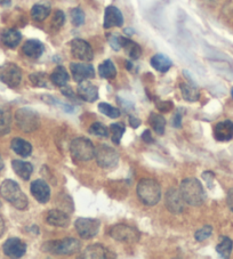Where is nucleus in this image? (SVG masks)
Instances as JSON below:
<instances>
[{
  "mask_svg": "<svg viewBox=\"0 0 233 259\" xmlns=\"http://www.w3.org/2000/svg\"><path fill=\"white\" fill-rule=\"evenodd\" d=\"M12 128V113L7 108H0V136H5Z\"/></svg>",
  "mask_w": 233,
  "mask_h": 259,
  "instance_id": "nucleus-28",
  "label": "nucleus"
},
{
  "mask_svg": "<svg viewBox=\"0 0 233 259\" xmlns=\"http://www.w3.org/2000/svg\"><path fill=\"white\" fill-rule=\"evenodd\" d=\"M96 162L103 169H112L118 165L119 155L115 148L106 144L95 147Z\"/></svg>",
  "mask_w": 233,
  "mask_h": 259,
  "instance_id": "nucleus-7",
  "label": "nucleus"
},
{
  "mask_svg": "<svg viewBox=\"0 0 233 259\" xmlns=\"http://www.w3.org/2000/svg\"><path fill=\"white\" fill-rule=\"evenodd\" d=\"M184 200L182 198L180 189L169 188L164 196V205L173 213H181L184 210Z\"/></svg>",
  "mask_w": 233,
  "mask_h": 259,
  "instance_id": "nucleus-12",
  "label": "nucleus"
},
{
  "mask_svg": "<svg viewBox=\"0 0 233 259\" xmlns=\"http://www.w3.org/2000/svg\"><path fill=\"white\" fill-rule=\"evenodd\" d=\"M171 65H173V62L163 54H157L151 58V67L158 72H161V73H164V72L169 70Z\"/></svg>",
  "mask_w": 233,
  "mask_h": 259,
  "instance_id": "nucleus-26",
  "label": "nucleus"
},
{
  "mask_svg": "<svg viewBox=\"0 0 233 259\" xmlns=\"http://www.w3.org/2000/svg\"><path fill=\"white\" fill-rule=\"evenodd\" d=\"M88 133L94 135V136L99 137H108L109 136V129L101 122H94L89 127Z\"/></svg>",
  "mask_w": 233,
  "mask_h": 259,
  "instance_id": "nucleus-36",
  "label": "nucleus"
},
{
  "mask_svg": "<svg viewBox=\"0 0 233 259\" xmlns=\"http://www.w3.org/2000/svg\"><path fill=\"white\" fill-rule=\"evenodd\" d=\"M50 8L46 5H41V3H37L31 9V16L37 22H43L49 16Z\"/></svg>",
  "mask_w": 233,
  "mask_h": 259,
  "instance_id": "nucleus-32",
  "label": "nucleus"
},
{
  "mask_svg": "<svg viewBox=\"0 0 233 259\" xmlns=\"http://www.w3.org/2000/svg\"><path fill=\"white\" fill-rule=\"evenodd\" d=\"M61 93L63 94L64 96H67V97H70L72 99H77V96L73 93V91L70 87H67V86H63V87H61Z\"/></svg>",
  "mask_w": 233,
  "mask_h": 259,
  "instance_id": "nucleus-44",
  "label": "nucleus"
},
{
  "mask_svg": "<svg viewBox=\"0 0 233 259\" xmlns=\"http://www.w3.org/2000/svg\"><path fill=\"white\" fill-rule=\"evenodd\" d=\"M226 203H228L230 210L233 212V188H231L228 192V195H226Z\"/></svg>",
  "mask_w": 233,
  "mask_h": 259,
  "instance_id": "nucleus-47",
  "label": "nucleus"
},
{
  "mask_svg": "<svg viewBox=\"0 0 233 259\" xmlns=\"http://www.w3.org/2000/svg\"><path fill=\"white\" fill-rule=\"evenodd\" d=\"M47 223L55 227H67L70 224V217L63 210L53 209L47 213Z\"/></svg>",
  "mask_w": 233,
  "mask_h": 259,
  "instance_id": "nucleus-20",
  "label": "nucleus"
},
{
  "mask_svg": "<svg viewBox=\"0 0 233 259\" xmlns=\"http://www.w3.org/2000/svg\"><path fill=\"white\" fill-rule=\"evenodd\" d=\"M99 222L93 218H78L74 223V227L80 237L85 240L93 239L97 235L99 231Z\"/></svg>",
  "mask_w": 233,
  "mask_h": 259,
  "instance_id": "nucleus-10",
  "label": "nucleus"
},
{
  "mask_svg": "<svg viewBox=\"0 0 233 259\" xmlns=\"http://www.w3.org/2000/svg\"><path fill=\"white\" fill-rule=\"evenodd\" d=\"M69 79H70V75H69L68 71L65 70V68L63 67H56L55 70L53 71V73L50 74V80L55 86L57 87H63V86H67Z\"/></svg>",
  "mask_w": 233,
  "mask_h": 259,
  "instance_id": "nucleus-27",
  "label": "nucleus"
},
{
  "mask_svg": "<svg viewBox=\"0 0 233 259\" xmlns=\"http://www.w3.org/2000/svg\"><path fill=\"white\" fill-rule=\"evenodd\" d=\"M121 48L125 49L127 55L133 60H137L142 55V48L139 44H136L135 41L130 40L129 38L121 37Z\"/></svg>",
  "mask_w": 233,
  "mask_h": 259,
  "instance_id": "nucleus-25",
  "label": "nucleus"
},
{
  "mask_svg": "<svg viewBox=\"0 0 233 259\" xmlns=\"http://www.w3.org/2000/svg\"><path fill=\"white\" fill-rule=\"evenodd\" d=\"M202 178L205 179L206 183H207V185H208V188H212V181H214V178H215V175L212 174L211 171H205L204 174H202Z\"/></svg>",
  "mask_w": 233,
  "mask_h": 259,
  "instance_id": "nucleus-43",
  "label": "nucleus"
},
{
  "mask_svg": "<svg viewBox=\"0 0 233 259\" xmlns=\"http://www.w3.org/2000/svg\"><path fill=\"white\" fill-rule=\"evenodd\" d=\"M3 231H5V223H3V219L2 217L0 216V237L3 234Z\"/></svg>",
  "mask_w": 233,
  "mask_h": 259,
  "instance_id": "nucleus-49",
  "label": "nucleus"
},
{
  "mask_svg": "<svg viewBox=\"0 0 233 259\" xmlns=\"http://www.w3.org/2000/svg\"><path fill=\"white\" fill-rule=\"evenodd\" d=\"M31 194L39 203H47L50 199V188L44 179H37L31 183Z\"/></svg>",
  "mask_w": 233,
  "mask_h": 259,
  "instance_id": "nucleus-15",
  "label": "nucleus"
},
{
  "mask_svg": "<svg viewBox=\"0 0 233 259\" xmlns=\"http://www.w3.org/2000/svg\"><path fill=\"white\" fill-rule=\"evenodd\" d=\"M110 46L112 47V49L119 50L121 49V36H116V34H110L108 37Z\"/></svg>",
  "mask_w": 233,
  "mask_h": 259,
  "instance_id": "nucleus-41",
  "label": "nucleus"
},
{
  "mask_svg": "<svg viewBox=\"0 0 233 259\" xmlns=\"http://www.w3.org/2000/svg\"><path fill=\"white\" fill-rule=\"evenodd\" d=\"M23 53L30 58H39L43 55L45 47L43 43H40L39 40L31 39L27 40L23 46Z\"/></svg>",
  "mask_w": 233,
  "mask_h": 259,
  "instance_id": "nucleus-21",
  "label": "nucleus"
},
{
  "mask_svg": "<svg viewBox=\"0 0 233 259\" xmlns=\"http://www.w3.org/2000/svg\"><path fill=\"white\" fill-rule=\"evenodd\" d=\"M212 233V227L210 225H205L204 227H201L200 230H198L194 234V239L198 241V242H202V241L207 240L208 237H210Z\"/></svg>",
  "mask_w": 233,
  "mask_h": 259,
  "instance_id": "nucleus-39",
  "label": "nucleus"
},
{
  "mask_svg": "<svg viewBox=\"0 0 233 259\" xmlns=\"http://www.w3.org/2000/svg\"><path fill=\"white\" fill-rule=\"evenodd\" d=\"M181 93L183 98L186 102H197L200 97V93L199 89L194 85L191 84H181L180 86Z\"/></svg>",
  "mask_w": 233,
  "mask_h": 259,
  "instance_id": "nucleus-29",
  "label": "nucleus"
},
{
  "mask_svg": "<svg viewBox=\"0 0 233 259\" xmlns=\"http://www.w3.org/2000/svg\"><path fill=\"white\" fill-rule=\"evenodd\" d=\"M110 236L113 240L125 243H136L139 242L140 234L135 227L126 225V224H118L112 226L109 231Z\"/></svg>",
  "mask_w": 233,
  "mask_h": 259,
  "instance_id": "nucleus-8",
  "label": "nucleus"
},
{
  "mask_svg": "<svg viewBox=\"0 0 233 259\" xmlns=\"http://www.w3.org/2000/svg\"><path fill=\"white\" fill-rule=\"evenodd\" d=\"M149 123L158 135L164 134V129H166V120H164V118L161 115H158V113L154 112L151 113L149 117Z\"/></svg>",
  "mask_w": 233,
  "mask_h": 259,
  "instance_id": "nucleus-30",
  "label": "nucleus"
},
{
  "mask_svg": "<svg viewBox=\"0 0 233 259\" xmlns=\"http://www.w3.org/2000/svg\"><path fill=\"white\" fill-rule=\"evenodd\" d=\"M70 15L72 24H73L74 26H80L85 23V13L82 12V9L79 8V7L72 8L70 10Z\"/></svg>",
  "mask_w": 233,
  "mask_h": 259,
  "instance_id": "nucleus-37",
  "label": "nucleus"
},
{
  "mask_svg": "<svg viewBox=\"0 0 233 259\" xmlns=\"http://www.w3.org/2000/svg\"><path fill=\"white\" fill-rule=\"evenodd\" d=\"M22 80V71L14 63H5L0 67V81L10 88H16Z\"/></svg>",
  "mask_w": 233,
  "mask_h": 259,
  "instance_id": "nucleus-9",
  "label": "nucleus"
},
{
  "mask_svg": "<svg viewBox=\"0 0 233 259\" xmlns=\"http://www.w3.org/2000/svg\"><path fill=\"white\" fill-rule=\"evenodd\" d=\"M16 125L23 133H33L40 126L39 115L30 108L19 109L15 113Z\"/></svg>",
  "mask_w": 233,
  "mask_h": 259,
  "instance_id": "nucleus-5",
  "label": "nucleus"
},
{
  "mask_svg": "<svg viewBox=\"0 0 233 259\" xmlns=\"http://www.w3.org/2000/svg\"><path fill=\"white\" fill-rule=\"evenodd\" d=\"M126 127L123 125L122 122H118V123H112L111 127H110V133H111V138L112 141L115 144L118 145L121 141V137L123 133H125Z\"/></svg>",
  "mask_w": 233,
  "mask_h": 259,
  "instance_id": "nucleus-34",
  "label": "nucleus"
},
{
  "mask_svg": "<svg viewBox=\"0 0 233 259\" xmlns=\"http://www.w3.org/2000/svg\"><path fill=\"white\" fill-rule=\"evenodd\" d=\"M171 123H173V126L175 127V128H180L181 125H182V115L180 112H177L176 115L173 117Z\"/></svg>",
  "mask_w": 233,
  "mask_h": 259,
  "instance_id": "nucleus-45",
  "label": "nucleus"
},
{
  "mask_svg": "<svg viewBox=\"0 0 233 259\" xmlns=\"http://www.w3.org/2000/svg\"><path fill=\"white\" fill-rule=\"evenodd\" d=\"M142 140L145 141L147 144H151L153 141V137L152 135H151V131L149 129L144 130L143 134H142Z\"/></svg>",
  "mask_w": 233,
  "mask_h": 259,
  "instance_id": "nucleus-46",
  "label": "nucleus"
},
{
  "mask_svg": "<svg viewBox=\"0 0 233 259\" xmlns=\"http://www.w3.org/2000/svg\"><path fill=\"white\" fill-rule=\"evenodd\" d=\"M214 137L218 141H228L233 138V121L224 120L214 127Z\"/></svg>",
  "mask_w": 233,
  "mask_h": 259,
  "instance_id": "nucleus-19",
  "label": "nucleus"
},
{
  "mask_svg": "<svg viewBox=\"0 0 233 259\" xmlns=\"http://www.w3.org/2000/svg\"><path fill=\"white\" fill-rule=\"evenodd\" d=\"M123 24V16L119 8H116V6H108L105 8L104 12V25L105 29H110V27L116 26L120 27Z\"/></svg>",
  "mask_w": 233,
  "mask_h": 259,
  "instance_id": "nucleus-18",
  "label": "nucleus"
},
{
  "mask_svg": "<svg viewBox=\"0 0 233 259\" xmlns=\"http://www.w3.org/2000/svg\"><path fill=\"white\" fill-rule=\"evenodd\" d=\"M30 82L36 87H46L47 86V75L43 72H36L29 75Z\"/></svg>",
  "mask_w": 233,
  "mask_h": 259,
  "instance_id": "nucleus-38",
  "label": "nucleus"
},
{
  "mask_svg": "<svg viewBox=\"0 0 233 259\" xmlns=\"http://www.w3.org/2000/svg\"><path fill=\"white\" fill-rule=\"evenodd\" d=\"M3 254L10 258H21L26 253V244L17 237H10L3 243Z\"/></svg>",
  "mask_w": 233,
  "mask_h": 259,
  "instance_id": "nucleus-13",
  "label": "nucleus"
},
{
  "mask_svg": "<svg viewBox=\"0 0 233 259\" xmlns=\"http://www.w3.org/2000/svg\"><path fill=\"white\" fill-rule=\"evenodd\" d=\"M98 74L104 79H115L116 75V69L111 60H105L98 67Z\"/></svg>",
  "mask_w": 233,
  "mask_h": 259,
  "instance_id": "nucleus-31",
  "label": "nucleus"
},
{
  "mask_svg": "<svg viewBox=\"0 0 233 259\" xmlns=\"http://www.w3.org/2000/svg\"><path fill=\"white\" fill-rule=\"evenodd\" d=\"M98 111L103 115L109 117L111 119H116L120 117V111L118 108L108 104V103H99L98 104Z\"/></svg>",
  "mask_w": 233,
  "mask_h": 259,
  "instance_id": "nucleus-35",
  "label": "nucleus"
},
{
  "mask_svg": "<svg viewBox=\"0 0 233 259\" xmlns=\"http://www.w3.org/2000/svg\"><path fill=\"white\" fill-rule=\"evenodd\" d=\"M0 195L17 210H25L29 205L26 195L21 189L20 185L12 179H6L2 182L0 185Z\"/></svg>",
  "mask_w": 233,
  "mask_h": 259,
  "instance_id": "nucleus-2",
  "label": "nucleus"
},
{
  "mask_svg": "<svg viewBox=\"0 0 233 259\" xmlns=\"http://www.w3.org/2000/svg\"><path fill=\"white\" fill-rule=\"evenodd\" d=\"M12 167L15 171V174L23 179V181H29L31 175H32L33 167L30 162L21 161V160H13Z\"/></svg>",
  "mask_w": 233,
  "mask_h": 259,
  "instance_id": "nucleus-23",
  "label": "nucleus"
},
{
  "mask_svg": "<svg viewBox=\"0 0 233 259\" xmlns=\"http://www.w3.org/2000/svg\"><path fill=\"white\" fill-rule=\"evenodd\" d=\"M71 74L74 81L81 82L95 77V70L92 64L87 63H71Z\"/></svg>",
  "mask_w": 233,
  "mask_h": 259,
  "instance_id": "nucleus-14",
  "label": "nucleus"
},
{
  "mask_svg": "<svg viewBox=\"0 0 233 259\" xmlns=\"http://www.w3.org/2000/svg\"><path fill=\"white\" fill-rule=\"evenodd\" d=\"M80 258L106 259V258H116V255H113V253H111L108 248L102 246L101 243H95L86 248Z\"/></svg>",
  "mask_w": 233,
  "mask_h": 259,
  "instance_id": "nucleus-16",
  "label": "nucleus"
},
{
  "mask_svg": "<svg viewBox=\"0 0 233 259\" xmlns=\"http://www.w3.org/2000/svg\"><path fill=\"white\" fill-rule=\"evenodd\" d=\"M231 95H232V98H233V87H232V89H231Z\"/></svg>",
  "mask_w": 233,
  "mask_h": 259,
  "instance_id": "nucleus-52",
  "label": "nucleus"
},
{
  "mask_svg": "<svg viewBox=\"0 0 233 259\" xmlns=\"http://www.w3.org/2000/svg\"><path fill=\"white\" fill-rule=\"evenodd\" d=\"M81 244L80 241L73 237H65L62 240L48 241L43 246L45 253L50 255H57V256H70L80 251Z\"/></svg>",
  "mask_w": 233,
  "mask_h": 259,
  "instance_id": "nucleus-4",
  "label": "nucleus"
},
{
  "mask_svg": "<svg viewBox=\"0 0 233 259\" xmlns=\"http://www.w3.org/2000/svg\"><path fill=\"white\" fill-rule=\"evenodd\" d=\"M129 125L133 127V128H139L140 126V120L137 118V117L130 116L129 117Z\"/></svg>",
  "mask_w": 233,
  "mask_h": 259,
  "instance_id": "nucleus-48",
  "label": "nucleus"
},
{
  "mask_svg": "<svg viewBox=\"0 0 233 259\" xmlns=\"http://www.w3.org/2000/svg\"><path fill=\"white\" fill-rule=\"evenodd\" d=\"M77 93H78L79 98H81L82 101H85V102L94 103L97 101V98H98L97 87L87 80L79 82Z\"/></svg>",
  "mask_w": 233,
  "mask_h": 259,
  "instance_id": "nucleus-17",
  "label": "nucleus"
},
{
  "mask_svg": "<svg viewBox=\"0 0 233 259\" xmlns=\"http://www.w3.org/2000/svg\"><path fill=\"white\" fill-rule=\"evenodd\" d=\"M22 40V34L15 29H6L1 33L2 44L8 48H15Z\"/></svg>",
  "mask_w": 233,
  "mask_h": 259,
  "instance_id": "nucleus-24",
  "label": "nucleus"
},
{
  "mask_svg": "<svg viewBox=\"0 0 233 259\" xmlns=\"http://www.w3.org/2000/svg\"><path fill=\"white\" fill-rule=\"evenodd\" d=\"M65 22V15L62 10H56L51 20V27L55 30H60Z\"/></svg>",
  "mask_w": 233,
  "mask_h": 259,
  "instance_id": "nucleus-40",
  "label": "nucleus"
},
{
  "mask_svg": "<svg viewBox=\"0 0 233 259\" xmlns=\"http://www.w3.org/2000/svg\"><path fill=\"white\" fill-rule=\"evenodd\" d=\"M10 3V0H0V5H2V6H7V5H9Z\"/></svg>",
  "mask_w": 233,
  "mask_h": 259,
  "instance_id": "nucleus-50",
  "label": "nucleus"
},
{
  "mask_svg": "<svg viewBox=\"0 0 233 259\" xmlns=\"http://www.w3.org/2000/svg\"><path fill=\"white\" fill-rule=\"evenodd\" d=\"M157 108H158V110H159L160 112L168 113V112H170L171 110L174 109V104H173V102L163 101V102H158L157 103Z\"/></svg>",
  "mask_w": 233,
  "mask_h": 259,
  "instance_id": "nucleus-42",
  "label": "nucleus"
},
{
  "mask_svg": "<svg viewBox=\"0 0 233 259\" xmlns=\"http://www.w3.org/2000/svg\"><path fill=\"white\" fill-rule=\"evenodd\" d=\"M180 192L184 202L188 206L199 207L205 202L206 192L197 178H185L181 183Z\"/></svg>",
  "mask_w": 233,
  "mask_h": 259,
  "instance_id": "nucleus-1",
  "label": "nucleus"
},
{
  "mask_svg": "<svg viewBox=\"0 0 233 259\" xmlns=\"http://www.w3.org/2000/svg\"><path fill=\"white\" fill-rule=\"evenodd\" d=\"M137 196L143 205L152 207L156 206L161 199V188L159 183L154 179H140L137 184Z\"/></svg>",
  "mask_w": 233,
  "mask_h": 259,
  "instance_id": "nucleus-3",
  "label": "nucleus"
},
{
  "mask_svg": "<svg viewBox=\"0 0 233 259\" xmlns=\"http://www.w3.org/2000/svg\"><path fill=\"white\" fill-rule=\"evenodd\" d=\"M233 249V242L232 240L228 236H222L221 237V242L217 244L216 247V251L219 256L223 258H229L230 255L232 253Z\"/></svg>",
  "mask_w": 233,
  "mask_h": 259,
  "instance_id": "nucleus-33",
  "label": "nucleus"
},
{
  "mask_svg": "<svg viewBox=\"0 0 233 259\" xmlns=\"http://www.w3.org/2000/svg\"><path fill=\"white\" fill-rule=\"evenodd\" d=\"M70 153L77 161H89L95 157V147L88 138H74L70 144Z\"/></svg>",
  "mask_w": 233,
  "mask_h": 259,
  "instance_id": "nucleus-6",
  "label": "nucleus"
},
{
  "mask_svg": "<svg viewBox=\"0 0 233 259\" xmlns=\"http://www.w3.org/2000/svg\"><path fill=\"white\" fill-rule=\"evenodd\" d=\"M3 168V161H2V158H1V155H0V170H1V169Z\"/></svg>",
  "mask_w": 233,
  "mask_h": 259,
  "instance_id": "nucleus-51",
  "label": "nucleus"
},
{
  "mask_svg": "<svg viewBox=\"0 0 233 259\" xmlns=\"http://www.w3.org/2000/svg\"><path fill=\"white\" fill-rule=\"evenodd\" d=\"M10 147L16 154H19L22 158L30 157L32 153V145L23 138H14L12 143H10Z\"/></svg>",
  "mask_w": 233,
  "mask_h": 259,
  "instance_id": "nucleus-22",
  "label": "nucleus"
},
{
  "mask_svg": "<svg viewBox=\"0 0 233 259\" xmlns=\"http://www.w3.org/2000/svg\"><path fill=\"white\" fill-rule=\"evenodd\" d=\"M71 53L79 61L89 62L94 58V51L91 45L82 39H73L70 43Z\"/></svg>",
  "mask_w": 233,
  "mask_h": 259,
  "instance_id": "nucleus-11",
  "label": "nucleus"
}]
</instances>
